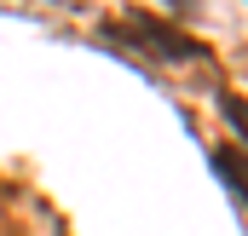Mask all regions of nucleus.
Here are the masks:
<instances>
[{"instance_id": "1", "label": "nucleus", "mask_w": 248, "mask_h": 236, "mask_svg": "<svg viewBox=\"0 0 248 236\" xmlns=\"http://www.w3.org/2000/svg\"><path fill=\"white\" fill-rule=\"evenodd\" d=\"M133 29H139L133 41H139V46H156L162 58H196V41H185L179 29H168L162 17H144V12H139V17H133Z\"/></svg>"}, {"instance_id": "2", "label": "nucleus", "mask_w": 248, "mask_h": 236, "mask_svg": "<svg viewBox=\"0 0 248 236\" xmlns=\"http://www.w3.org/2000/svg\"><path fill=\"white\" fill-rule=\"evenodd\" d=\"M214 173H219V178H225V184H231V190L248 202V150H237V144H219V150H214Z\"/></svg>"}, {"instance_id": "3", "label": "nucleus", "mask_w": 248, "mask_h": 236, "mask_svg": "<svg viewBox=\"0 0 248 236\" xmlns=\"http://www.w3.org/2000/svg\"><path fill=\"white\" fill-rule=\"evenodd\" d=\"M219 110H225V121L237 127V138L248 144V98H237V92H225V98H219Z\"/></svg>"}]
</instances>
